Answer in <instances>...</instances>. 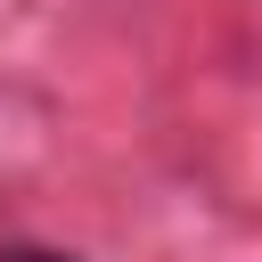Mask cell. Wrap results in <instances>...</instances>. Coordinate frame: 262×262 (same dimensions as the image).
<instances>
[{
    "label": "cell",
    "instance_id": "cell-1",
    "mask_svg": "<svg viewBox=\"0 0 262 262\" xmlns=\"http://www.w3.org/2000/svg\"><path fill=\"white\" fill-rule=\"evenodd\" d=\"M0 262H74V254H49V246H8Z\"/></svg>",
    "mask_w": 262,
    "mask_h": 262
}]
</instances>
